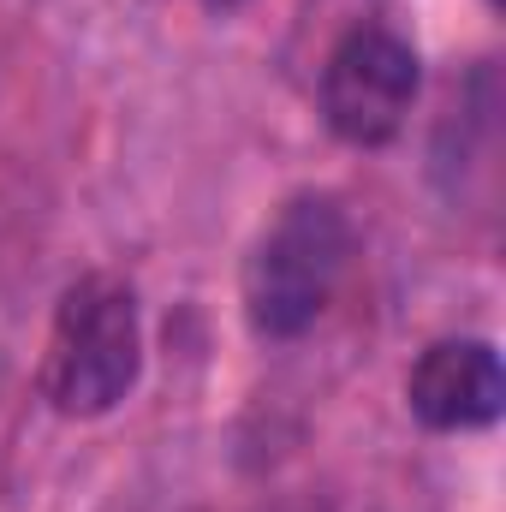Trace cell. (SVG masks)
<instances>
[{
	"label": "cell",
	"instance_id": "6da1fadb",
	"mask_svg": "<svg viewBox=\"0 0 506 512\" xmlns=\"http://www.w3.org/2000/svg\"><path fill=\"white\" fill-rule=\"evenodd\" d=\"M358 262V227L328 191H298L274 209L245 256V322L256 340H298L310 334L328 304L340 298Z\"/></svg>",
	"mask_w": 506,
	"mask_h": 512
},
{
	"label": "cell",
	"instance_id": "277c9868",
	"mask_svg": "<svg viewBox=\"0 0 506 512\" xmlns=\"http://www.w3.org/2000/svg\"><path fill=\"white\" fill-rule=\"evenodd\" d=\"M405 405L435 435L489 429L506 405V376L495 346L489 340H435L405 376Z\"/></svg>",
	"mask_w": 506,
	"mask_h": 512
},
{
	"label": "cell",
	"instance_id": "7a4b0ae2",
	"mask_svg": "<svg viewBox=\"0 0 506 512\" xmlns=\"http://www.w3.org/2000/svg\"><path fill=\"white\" fill-rule=\"evenodd\" d=\"M143 376V322L137 292L120 274H84L66 286L48 352H42V399L60 417H108Z\"/></svg>",
	"mask_w": 506,
	"mask_h": 512
},
{
	"label": "cell",
	"instance_id": "3957f363",
	"mask_svg": "<svg viewBox=\"0 0 506 512\" xmlns=\"http://www.w3.org/2000/svg\"><path fill=\"white\" fill-rule=\"evenodd\" d=\"M417 84H423L417 48L399 30L364 18L322 60V120L352 149H381L405 131Z\"/></svg>",
	"mask_w": 506,
	"mask_h": 512
}]
</instances>
